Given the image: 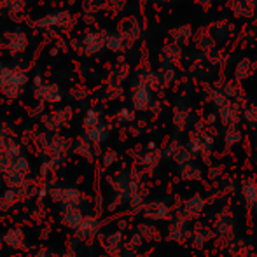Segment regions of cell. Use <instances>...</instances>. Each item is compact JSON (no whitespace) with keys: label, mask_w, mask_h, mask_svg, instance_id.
I'll return each mask as SVG.
<instances>
[{"label":"cell","mask_w":257,"mask_h":257,"mask_svg":"<svg viewBox=\"0 0 257 257\" xmlns=\"http://www.w3.org/2000/svg\"><path fill=\"white\" fill-rule=\"evenodd\" d=\"M240 196L243 205L248 210H254L257 203V179L255 177H247L240 184Z\"/></svg>","instance_id":"12"},{"label":"cell","mask_w":257,"mask_h":257,"mask_svg":"<svg viewBox=\"0 0 257 257\" xmlns=\"http://www.w3.org/2000/svg\"><path fill=\"white\" fill-rule=\"evenodd\" d=\"M6 67H7V65L4 63V61H2V58H0V74H2V72H4V68H6Z\"/></svg>","instance_id":"33"},{"label":"cell","mask_w":257,"mask_h":257,"mask_svg":"<svg viewBox=\"0 0 257 257\" xmlns=\"http://www.w3.org/2000/svg\"><path fill=\"white\" fill-rule=\"evenodd\" d=\"M126 48V41L119 32H105V49L112 53H121Z\"/></svg>","instance_id":"19"},{"label":"cell","mask_w":257,"mask_h":257,"mask_svg":"<svg viewBox=\"0 0 257 257\" xmlns=\"http://www.w3.org/2000/svg\"><path fill=\"white\" fill-rule=\"evenodd\" d=\"M182 144L179 142L177 139H173V140H170L168 142V146L163 149V158H166V159H173L177 156V153H179L180 149H182Z\"/></svg>","instance_id":"27"},{"label":"cell","mask_w":257,"mask_h":257,"mask_svg":"<svg viewBox=\"0 0 257 257\" xmlns=\"http://www.w3.org/2000/svg\"><path fill=\"white\" fill-rule=\"evenodd\" d=\"M103 121H105L103 110H102V108H98V107L88 108V110H86V114H84V117H82V124H84L86 132H88V130H91V128H95V126L102 124Z\"/></svg>","instance_id":"18"},{"label":"cell","mask_w":257,"mask_h":257,"mask_svg":"<svg viewBox=\"0 0 257 257\" xmlns=\"http://www.w3.org/2000/svg\"><path fill=\"white\" fill-rule=\"evenodd\" d=\"M139 233L142 234V238L146 241H153V240H159V229L154 226H151V224H140L139 226Z\"/></svg>","instance_id":"25"},{"label":"cell","mask_w":257,"mask_h":257,"mask_svg":"<svg viewBox=\"0 0 257 257\" xmlns=\"http://www.w3.org/2000/svg\"><path fill=\"white\" fill-rule=\"evenodd\" d=\"M115 119H117L119 122H132L133 119H135V114H133V110H130V108L122 107V108H119V110H117Z\"/></svg>","instance_id":"28"},{"label":"cell","mask_w":257,"mask_h":257,"mask_svg":"<svg viewBox=\"0 0 257 257\" xmlns=\"http://www.w3.org/2000/svg\"><path fill=\"white\" fill-rule=\"evenodd\" d=\"M117 32L121 34V37L126 41V46L133 44V42L139 39L140 35V25L135 18H128V20H122L117 27Z\"/></svg>","instance_id":"13"},{"label":"cell","mask_w":257,"mask_h":257,"mask_svg":"<svg viewBox=\"0 0 257 257\" xmlns=\"http://www.w3.org/2000/svg\"><path fill=\"white\" fill-rule=\"evenodd\" d=\"M212 229H213V234H215L219 240H224V241H227V243L233 240L234 234H236V217H234V212L229 206H224V208L217 213Z\"/></svg>","instance_id":"4"},{"label":"cell","mask_w":257,"mask_h":257,"mask_svg":"<svg viewBox=\"0 0 257 257\" xmlns=\"http://www.w3.org/2000/svg\"><path fill=\"white\" fill-rule=\"evenodd\" d=\"M61 257H74V255H72V254H63Z\"/></svg>","instance_id":"35"},{"label":"cell","mask_w":257,"mask_h":257,"mask_svg":"<svg viewBox=\"0 0 257 257\" xmlns=\"http://www.w3.org/2000/svg\"><path fill=\"white\" fill-rule=\"evenodd\" d=\"M149 149H151L149 153H146V156H144V166H146L149 172H154L163 159V151L154 149V146H149Z\"/></svg>","instance_id":"21"},{"label":"cell","mask_w":257,"mask_h":257,"mask_svg":"<svg viewBox=\"0 0 257 257\" xmlns=\"http://www.w3.org/2000/svg\"><path fill=\"white\" fill-rule=\"evenodd\" d=\"M142 215L149 220H170L173 219V212L163 200H149L144 203Z\"/></svg>","instance_id":"10"},{"label":"cell","mask_w":257,"mask_h":257,"mask_svg":"<svg viewBox=\"0 0 257 257\" xmlns=\"http://www.w3.org/2000/svg\"><path fill=\"white\" fill-rule=\"evenodd\" d=\"M103 248L108 255L112 257H122V248H124V243H122V236L121 233H112L107 234L103 238Z\"/></svg>","instance_id":"14"},{"label":"cell","mask_w":257,"mask_h":257,"mask_svg":"<svg viewBox=\"0 0 257 257\" xmlns=\"http://www.w3.org/2000/svg\"><path fill=\"white\" fill-rule=\"evenodd\" d=\"M179 175L180 179L187 180V182H198V180L203 179V168L200 165H196L194 161H191L179 166Z\"/></svg>","instance_id":"16"},{"label":"cell","mask_w":257,"mask_h":257,"mask_svg":"<svg viewBox=\"0 0 257 257\" xmlns=\"http://www.w3.org/2000/svg\"><path fill=\"white\" fill-rule=\"evenodd\" d=\"M205 208H206V198L203 194L196 193L184 201L182 210L179 212V217H182V219L187 220V222H194V220H198L201 215H203Z\"/></svg>","instance_id":"9"},{"label":"cell","mask_w":257,"mask_h":257,"mask_svg":"<svg viewBox=\"0 0 257 257\" xmlns=\"http://www.w3.org/2000/svg\"><path fill=\"white\" fill-rule=\"evenodd\" d=\"M4 241H6L7 245H11V247L14 248H23V241H25V234L21 229H11L9 233L4 236Z\"/></svg>","instance_id":"24"},{"label":"cell","mask_w":257,"mask_h":257,"mask_svg":"<svg viewBox=\"0 0 257 257\" xmlns=\"http://www.w3.org/2000/svg\"><path fill=\"white\" fill-rule=\"evenodd\" d=\"M96 229H98V220H96L95 217H86V219L82 220L81 227L77 229V233H79V236H82V238H89L96 233Z\"/></svg>","instance_id":"23"},{"label":"cell","mask_w":257,"mask_h":257,"mask_svg":"<svg viewBox=\"0 0 257 257\" xmlns=\"http://www.w3.org/2000/svg\"><path fill=\"white\" fill-rule=\"evenodd\" d=\"M243 119L248 124L255 126L257 124V107H247L243 110Z\"/></svg>","instance_id":"30"},{"label":"cell","mask_w":257,"mask_h":257,"mask_svg":"<svg viewBox=\"0 0 257 257\" xmlns=\"http://www.w3.org/2000/svg\"><path fill=\"white\" fill-rule=\"evenodd\" d=\"M224 140H226V146H229V147H234V146H238V144H241V132L238 130V126L227 128Z\"/></svg>","instance_id":"26"},{"label":"cell","mask_w":257,"mask_h":257,"mask_svg":"<svg viewBox=\"0 0 257 257\" xmlns=\"http://www.w3.org/2000/svg\"><path fill=\"white\" fill-rule=\"evenodd\" d=\"M133 257H149L147 254H137V255H133Z\"/></svg>","instance_id":"34"},{"label":"cell","mask_w":257,"mask_h":257,"mask_svg":"<svg viewBox=\"0 0 257 257\" xmlns=\"http://www.w3.org/2000/svg\"><path fill=\"white\" fill-rule=\"evenodd\" d=\"M32 77L20 65H7L0 74V95L7 100H18L30 84Z\"/></svg>","instance_id":"1"},{"label":"cell","mask_w":257,"mask_h":257,"mask_svg":"<svg viewBox=\"0 0 257 257\" xmlns=\"http://www.w3.org/2000/svg\"><path fill=\"white\" fill-rule=\"evenodd\" d=\"M102 159H103L105 168H110V166L115 163V159H117V153H115V151H112V149H108V151H105V153H103Z\"/></svg>","instance_id":"31"},{"label":"cell","mask_w":257,"mask_h":257,"mask_svg":"<svg viewBox=\"0 0 257 257\" xmlns=\"http://www.w3.org/2000/svg\"><path fill=\"white\" fill-rule=\"evenodd\" d=\"M222 172H224V166L220 165V163H213V165H210L208 166V179L210 180H217L220 175H222Z\"/></svg>","instance_id":"29"},{"label":"cell","mask_w":257,"mask_h":257,"mask_svg":"<svg viewBox=\"0 0 257 257\" xmlns=\"http://www.w3.org/2000/svg\"><path fill=\"white\" fill-rule=\"evenodd\" d=\"M72 117H74L72 107H63V108H54V110L44 114L41 119V122H42V126H44L46 132L56 133V132H60V130H63L65 126L70 124Z\"/></svg>","instance_id":"6"},{"label":"cell","mask_w":257,"mask_h":257,"mask_svg":"<svg viewBox=\"0 0 257 257\" xmlns=\"http://www.w3.org/2000/svg\"><path fill=\"white\" fill-rule=\"evenodd\" d=\"M254 212L257 213V203H255V206H254Z\"/></svg>","instance_id":"36"},{"label":"cell","mask_w":257,"mask_h":257,"mask_svg":"<svg viewBox=\"0 0 257 257\" xmlns=\"http://www.w3.org/2000/svg\"><path fill=\"white\" fill-rule=\"evenodd\" d=\"M34 96L41 105H54L63 100V89L58 82L44 81L42 84L34 86Z\"/></svg>","instance_id":"7"},{"label":"cell","mask_w":257,"mask_h":257,"mask_svg":"<svg viewBox=\"0 0 257 257\" xmlns=\"http://www.w3.org/2000/svg\"><path fill=\"white\" fill-rule=\"evenodd\" d=\"M0 46L6 49L7 53L14 54V56H20L25 54L30 48V35L25 30H9L0 37Z\"/></svg>","instance_id":"5"},{"label":"cell","mask_w":257,"mask_h":257,"mask_svg":"<svg viewBox=\"0 0 257 257\" xmlns=\"http://www.w3.org/2000/svg\"><path fill=\"white\" fill-rule=\"evenodd\" d=\"M122 257H124V255H122Z\"/></svg>","instance_id":"37"},{"label":"cell","mask_w":257,"mask_h":257,"mask_svg":"<svg viewBox=\"0 0 257 257\" xmlns=\"http://www.w3.org/2000/svg\"><path fill=\"white\" fill-rule=\"evenodd\" d=\"M215 238V234H213V229H210V227H198V229L193 231V238H191V241H193V247L194 248H205L206 245L210 243V241Z\"/></svg>","instance_id":"17"},{"label":"cell","mask_w":257,"mask_h":257,"mask_svg":"<svg viewBox=\"0 0 257 257\" xmlns=\"http://www.w3.org/2000/svg\"><path fill=\"white\" fill-rule=\"evenodd\" d=\"M193 231L194 229H191V222L177 215L173 217L168 226V238L175 243H186L187 240L193 238Z\"/></svg>","instance_id":"11"},{"label":"cell","mask_w":257,"mask_h":257,"mask_svg":"<svg viewBox=\"0 0 257 257\" xmlns=\"http://www.w3.org/2000/svg\"><path fill=\"white\" fill-rule=\"evenodd\" d=\"M72 98H75V100H84V98H88V91H86L84 88L74 89V91H72Z\"/></svg>","instance_id":"32"},{"label":"cell","mask_w":257,"mask_h":257,"mask_svg":"<svg viewBox=\"0 0 257 257\" xmlns=\"http://www.w3.org/2000/svg\"><path fill=\"white\" fill-rule=\"evenodd\" d=\"M75 25H77V18L70 11H65V9L53 11V13L44 14V16H41L39 20L34 21L35 30L44 32L48 35H54V37L72 32Z\"/></svg>","instance_id":"2"},{"label":"cell","mask_w":257,"mask_h":257,"mask_svg":"<svg viewBox=\"0 0 257 257\" xmlns=\"http://www.w3.org/2000/svg\"><path fill=\"white\" fill-rule=\"evenodd\" d=\"M110 133H112V124L107 121H103L102 124L88 130V132H86V137H88L95 146H100V144L107 142V139L110 137Z\"/></svg>","instance_id":"15"},{"label":"cell","mask_w":257,"mask_h":257,"mask_svg":"<svg viewBox=\"0 0 257 257\" xmlns=\"http://www.w3.org/2000/svg\"><path fill=\"white\" fill-rule=\"evenodd\" d=\"M130 98H132V103L135 110H149L154 103L153 89H151L142 79H139V81L133 84Z\"/></svg>","instance_id":"8"},{"label":"cell","mask_w":257,"mask_h":257,"mask_svg":"<svg viewBox=\"0 0 257 257\" xmlns=\"http://www.w3.org/2000/svg\"><path fill=\"white\" fill-rule=\"evenodd\" d=\"M93 147H95V144L84 135L75 142V153L81 154L86 159H93Z\"/></svg>","instance_id":"22"},{"label":"cell","mask_w":257,"mask_h":257,"mask_svg":"<svg viewBox=\"0 0 257 257\" xmlns=\"http://www.w3.org/2000/svg\"><path fill=\"white\" fill-rule=\"evenodd\" d=\"M68 46L81 56H96L105 49V32L100 28H89L79 37L68 39Z\"/></svg>","instance_id":"3"},{"label":"cell","mask_w":257,"mask_h":257,"mask_svg":"<svg viewBox=\"0 0 257 257\" xmlns=\"http://www.w3.org/2000/svg\"><path fill=\"white\" fill-rule=\"evenodd\" d=\"M82 220H84V217H82V213L79 212V208H65L63 212V222L67 224L70 229H75L77 231L79 227H81Z\"/></svg>","instance_id":"20"}]
</instances>
